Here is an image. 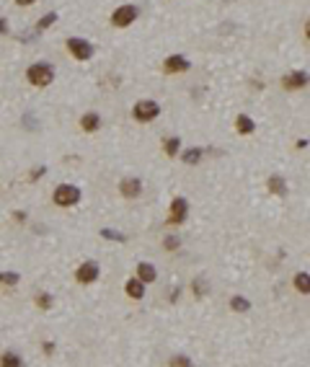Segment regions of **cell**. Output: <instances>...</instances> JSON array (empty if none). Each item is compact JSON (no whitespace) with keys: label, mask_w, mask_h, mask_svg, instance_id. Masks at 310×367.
I'll list each match as a JSON object with an SVG mask.
<instances>
[{"label":"cell","mask_w":310,"mask_h":367,"mask_svg":"<svg viewBox=\"0 0 310 367\" xmlns=\"http://www.w3.org/2000/svg\"><path fill=\"white\" fill-rule=\"evenodd\" d=\"M26 80L34 85V88H47V85L55 80V68L49 62H34L26 68Z\"/></svg>","instance_id":"6da1fadb"},{"label":"cell","mask_w":310,"mask_h":367,"mask_svg":"<svg viewBox=\"0 0 310 367\" xmlns=\"http://www.w3.org/2000/svg\"><path fill=\"white\" fill-rule=\"evenodd\" d=\"M52 202L57 204V207H75L78 202H80V189L78 186H73V184H60L55 191H52Z\"/></svg>","instance_id":"7a4b0ae2"},{"label":"cell","mask_w":310,"mask_h":367,"mask_svg":"<svg viewBox=\"0 0 310 367\" xmlns=\"http://www.w3.org/2000/svg\"><path fill=\"white\" fill-rule=\"evenodd\" d=\"M158 114H161V103H158V101H152V98H142V101H137V103H135V109H132V117H135L137 122H142V124L152 122Z\"/></svg>","instance_id":"3957f363"},{"label":"cell","mask_w":310,"mask_h":367,"mask_svg":"<svg viewBox=\"0 0 310 367\" xmlns=\"http://www.w3.org/2000/svg\"><path fill=\"white\" fill-rule=\"evenodd\" d=\"M68 52L73 55V60L88 62V60L93 57V44L88 39H83V36H70L68 39Z\"/></svg>","instance_id":"277c9868"},{"label":"cell","mask_w":310,"mask_h":367,"mask_svg":"<svg viewBox=\"0 0 310 367\" xmlns=\"http://www.w3.org/2000/svg\"><path fill=\"white\" fill-rule=\"evenodd\" d=\"M140 16V11L135 6H119L114 13H112V26L117 29H127L129 24H135V18Z\"/></svg>","instance_id":"5b68a950"},{"label":"cell","mask_w":310,"mask_h":367,"mask_svg":"<svg viewBox=\"0 0 310 367\" xmlns=\"http://www.w3.org/2000/svg\"><path fill=\"white\" fill-rule=\"evenodd\" d=\"M98 274H101V269H98L96 261H83L75 269V282L78 285H93L96 279H98Z\"/></svg>","instance_id":"8992f818"},{"label":"cell","mask_w":310,"mask_h":367,"mask_svg":"<svg viewBox=\"0 0 310 367\" xmlns=\"http://www.w3.org/2000/svg\"><path fill=\"white\" fill-rule=\"evenodd\" d=\"M189 215V202L184 197H176L171 202V215H168V225H181Z\"/></svg>","instance_id":"52a82bcc"},{"label":"cell","mask_w":310,"mask_h":367,"mask_svg":"<svg viewBox=\"0 0 310 367\" xmlns=\"http://www.w3.org/2000/svg\"><path fill=\"white\" fill-rule=\"evenodd\" d=\"M189 68H191V65H189V60L184 55H171V57L163 60V73H168V75H173V73H186Z\"/></svg>","instance_id":"ba28073f"},{"label":"cell","mask_w":310,"mask_h":367,"mask_svg":"<svg viewBox=\"0 0 310 367\" xmlns=\"http://www.w3.org/2000/svg\"><path fill=\"white\" fill-rule=\"evenodd\" d=\"M310 83V75L302 73V70H295V73H287L282 78V85L287 91H297V88H305V85Z\"/></svg>","instance_id":"9c48e42d"},{"label":"cell","mask_w":310,"mask_h":367,"mask_svg":"<svg viewBox=\"0 0 310 367\" xmlns=\"http://www.w3.org/2000/svg\"><path fill=\"white\" fill-rule=\"evenodd\" d=\"M119 191H122V197H127V199H137L142 194V181L140 179H122L119 181Z\"/></svg>","instance_id":"30bf717a"},{"label":"cell","mask_w":310,"mask_h":367,"mask_svg":"<svg viewBox=\"0 0 310 367\" xmlns=\"http://www.w3.org/2000/svg\"><path fill=\"white\" fill-rule=\"evenodd\" d=\"M137 279H140V282H145V285H150V282L158 279V272H155V267L150 261H140L137 264Z\"/></svg>","instance_id":"8fae6325"},{"label":"cell","mask_w":310,"mask_h":367,"mask_svg":"<svg viewBox=\"0 0 310 367\" xmlns=\"http://www.w3.org/2000/svg\"><path fill=\"white\" fill-rule=\"evenodd\" d=\"M124 290H127V295L132 300H142L145 297V282H140V279H135V277L124 282Z\"/></svg>","instance_id":"7c38bea8"},{"label":"cell","mask_w":310,"mask_h":367,"mask_svg":"<svg viewBox=\"0 0 310 367\" xmlns=\"http://www.w3.org/2000/svg\"><path fill=\"white\" fill-rule=\"evenodd\" d=\"M98 127H101V117L96 112H85L80 117V129H83V132H96Z\"/></svg>","instance_id":"4fadbf2b"},{"label":"cell","mask_w":310,"mask_h":367,"mask_svg":"<svg viewBox=\"0 0 310 367\" xmlns=\"http://www.w3.org/2000/svg\"><path fill=\"white\" fill-rule=\"evenodd\" d=\"M235 129H238V135H251L256 129V124H253V119L248 114H238L235 117Z\"/></svg>","instance_id":"5bb4252c"},{"label":"cell","mask_w":310,"mask_h":367,"mask_svg":"<svg viewBox=\"0 0 310 367\" xmlns=\"http://www.w3.org/2000/svg\"><path fill=\"white\" fill-rule=\"evenodd\" d=\"M292 285H295V290H297V292L310 295V274H307V272H297V274H295V279H292Z\"/></svg>","instance_id":"9a60e30c"},{"label":"cell","mask_w":310,"mask_h":367,"mask_svg":"<svg viewBox=\"0 0 310 367\" xmlns=\"http://www.w3.org/2000/svg\"><path fill=\"white\" fill-rule=\"evenodd\" d=\"M0 367H24V359H21L16 352H3L0 354Z\"/></svg>","instance_id":"2e32d148"},{"label":"cell","mask_w":310,"mask_h":367,"mask_svg":"<svg viewBox=\"0 0 310 367\" xmlns=\"http://www.w3.org/2000/svg\"><path fill=\"white\" fill-rule=\"evenodd\" d=\"M267 184H269V191H272V194H279V197H284V194H287V181H284L282 176L274 174V176H269Z\"/></svg>","instance_id":"e0dca14e"},{"label":"cell","mask_w":310,"mask_h":367,"mask_svg":"<svg viewBox=\"0 0 310 367\" xmlns=\"http://www.w3.org/2000/svg\"><path fill=\"white\" fill-rule=\"evenodd\" d=\"M179 147H181V140H179V137H166V140H163V150H166L168 158H176Z\"/></svg>","instance_id":"ac0fdd59"},{"label":"cell","mask_w":310,"mask_h":367,"mask_svg":"<svg viewBox=\"0 0 310 367\" xmlns=\"http://www.w3.org/2000/svg\"><path fill=\"white\" fill-rule=\"evenodd\" d=\"M230 310H235V313H248L251 310V303H248V300L246 297H230Z\"/></svg>","instance_id":"d6986e66"},{"label":"cell","mask_w":310,"mask_h":367,"mask_svg":"<svg viewBox=\"0 0 310 367\" xmlns=\"http://www.w3.org/2000/svg\"><path fill=\"white\" fill-rule=\"evenodd\" d=\"M34 303H36V308H41V310H49V308H52V303H55V297H52L49 292H36Z\"/></svg>","instance_id":"ffe728a7"},{"label":"cell","mask_w":310,"mask_h":367,"mask_svg":"<svg viewBox=\"0 0 310 367\" xmlns=\"http://www.w3.org/2000/svg\"><path fill=\"white\" fill-rule=\"evenodd\" d=\"M57 21V13L55 11H49V13H44L41 18H39V24H36V31H44V29H49L52 24Z\"/></svg>","instance_id":"44dd1931"},{"label":"cell","mask_w":310,"mask_h":367,"mask_svg":"<svg viewBox=\"0 0 310 367\" xmlns=\"http://www.w3.org/2000/svg\"><path fill=\"white\" fill-rule=\"evenodd\" d=\"M199 158H202V150H199V147H189L186 153H184V163L186 166H196Z\"/></svg>","instance_id":"7402d4cb"},{"label":"cell","mask_w":310,"mask_h":367,"mask_svg":"<svg viewBox=\"0 0 310 367\" xmlns=\"http://www.w3.org/2000/svg\"><path fill=\"white\" fill-rule=\"evenodd\" d=\"M21 282V277L16 272H0V285H6V287H13Z\"/></svg>","instance_id":"603a6c76"},{"label":"cell","mask_w":310,"mask_h":367,"mask_svg":"<svg viewBox=\"0 0 310 367\" xmlns=\"http://www.w3.org/2000/svg\"><path fill=\"white\" fill-rule=\"evenodd\" d=\"M168 367H194V364H191V359H189V357H184V354H176V357H171Z\"/></svg>","instance_id":"cb8c5ba5"},{"label":"cell","mask_w":310,"mask_h":367,"mask_svg":"<svg viewBox=\"0 0 310 367\" xmlns=\"http://www.w3.org/2000/svg\"><path fill=\"white\" fill-rule=\"evenodd\" d=\"M101 235H104V238H109V241H119V243L127 241V235H122V233H117V230H101Z\"/></svg>","instance_id":"d4e9b609"},{"label":"cell","mask_w":310,"mask_h":367,"mask_svg":"<svg viewBox=\"0 0 310 367\" xmlns=\"http://www.w3.org/2000/svg\"><path fill=\"white\" fill-rule=\"evenodd\" d=\"M179 246H181L179 238H173V235H166V238H163V248H166V251H176Z\"/></svg>","instance_id":"484cf974"},{"label":"cell","mask_w":310,"mask_h":367,"mask_svg":"<svg viewBox=\"0 0 310 367\" xmlns=\"http://www.w3.org/2000/svg\"><path fill=\"white\" fill-rule=\"evenodd\" d=\"M191 287H194V295H196V297H202V295H204V282H202V279H199V282L194 279V285H191Z\"/></svg>","instance_id":"4316f807"},{"label":"cell","mask_w":310,"mask_h":367,"mask_svg":"<svg viewBox=\"0 0 310 367\" xmlns=\"http://www.w3.org/2000/svg\"><path fill=\"white\" fill-rule=\"evenodd\" d=\"M41 352H44V354H52V352H55V344H52V341H44V344H41Z\"/></svg>","instance_id":"83f0119b"},{"label":"cell","mask_w":310,"mask_h":367,"mask_svg":"<svg viewBox=\"0 0 310 367\" xmlns=\"http://www.w3.org/2000/svg\"><path fill=\"white\" fill-rule=\"evenodd\" d=\"M11 29H8V21L3 18V16H0V36H3V34H8Z\"/></svg>","instance_id":"f1b7e54d"},{"label":"cell","mask_w":310,"mask_h":367,"mask_svg":"<svg viewBox=\"0 0 310 367\" xmlns=\"http://www.w3.org/2000/svg\"><path fill=\"white\" fill-rule=\"evenodd\" d=\"M34 3H36V0H16V6H21V8H29Z\"/></svg>","instance_id":"f546056e"},{"label":"cell","mask_w":310,"mask_h":367,"mask_svg":"<svg viewBox=\"0 0 310 367\" xmlns=\"http://www.w3.org/2000/svg\"><path fill=\"white\" fill-rule=\"evenodd\" d=\"M44 176V168H36L34 174H31V181H36V179H41Z\"/></svg>","instance_id":"4dcf8cb0"},{"label":"cell","mask_w":310,"mask_h":367,"mask_svg":"<svg viewBox=\"0 0 310 367\" xmlns=\"http://www.w3.org/2000/svg\"><path fill=\"white\" fill-rule=\"evenodd\" d=\"M305 36L310 39V18H307V24H305Z\"/></svg>","instance_id":"1f68e13d"}]
</instances>
